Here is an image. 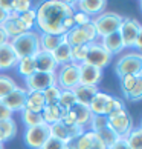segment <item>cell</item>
I'll return each instance as SVG.
<instances>
[{"label":"cell","instance_id":"obj_1","mask_svg":"<svg viewBox=\"0 0 142 149\" xmlns=\"http://www.w3.org/2000/svg\"><path fill=\"white\" fill-rule=\"evenodd\" d=\"M73 2H63V0H47L41 2L35 6L37 23L35 28L40 34H52V36H64L63 20L67 15L73 14Z\"/></svg>","mask_w":142,"mask_h":149},{"label":"cell","instance_id":"obj_2","mask_svg":"<svg viewBox=\"0 0 142 149\" xmlns=\"http://www.w3.org/2000/svg\"><path fill=\"white\" fill-rule=\"evenodd\" d=\"M11 46L17 54V57H34L35 54L40 51V32L32 29L26 31L23 34L9 40Z\"/></svg>","mask_w":142,"mask_h":149},{"label":"cell","instance_id":"obj_3","mask_svg":"<svg viewBox=\"0 0 142 149\" xmlns=\"http://www.w3.org/2000/svg\"><path fill=\"white\" fill-rule=\"evenodd\" d=\"M64 40H66L70 46H83V45H90L98 40L96 29L92 20L86 25L81 26H73L70 31L64 34Z\"/></svg>","mask_w":142,"mask_h":149},{"label":"cell","instance_id":"obj_4","mask_svg":"<svg viewBox=\"0 0 142 149\" xmlns=\"http://www.w3.org/2000/svg\"><path fill=\"white\" fill-rule=\"evenodd\" d=\"M115 72L118 79L125 75H141L142 74V54L138 51L127 52L121 56L115 66Z\"/></svg>","mask_w":142,"mask_h":149},{"label":"cell","instance_id":"obj_5","mask_svg":"<svg viewBox=\"0 0 142 149\" xmlns=\"http://www.w3.org/2000/svg\"><path fill=\"white\" fill-rule=\"evenodd\" d=\"M121 22H122V15L116 13H110V11H104V13H101L99 15L92 19L98 38H102L112 34V32H116L119 26H121Z\"/></svg>","mask_w":142,"mask_h":149},{"label":"cell","instance_id":"obj_6","mask_svg":"<svg viewBox=\"0 0 142 149\" xmlns=\"http://www.w3.org/2000/svg\"><path fill=\"white\" fill-rule=\"evenodd\" d=\"M55 85L61 91H72L80 85V66L67 63L58 66L55 72Z\"/></svg>","mask_w":142,"mask_h":149},{"label":"cell","instance_id":"obj_7","mask_svg":"<svg viewBox=\"0 0 142 149\" xmlns=\"http://www.w3.org/2000/svg\"><path fill=\"white\" fill-rule=\"evenodd\" d=\"M107 121H108V128H110L119 139H125L134 128L133 117L127 112V109L107 115Z\"/></svg>","mask_w":142,"mask_h":149},{"label":"cell","instance_id":"obj_8","mask_svg":"<svg viewBox=\"0 0 142 149\" xmlns=\"http://www.w3.org/2000/svg\"><path fill=\"white\" fill-rule=\"evenodd\" d=\"M112 58H113V56L98 40L90 43V45H87V56H86L84 63L96 66V68H99V69H104L106 66L110 65Z\"/></svg>","mask_w":142,"mask_h":149},{"label":"cell","instance_id":"obj_9","mask_svg":"<svg viewBox=\"0 0 142 149\" xmlns=\"http://www.w3.org/2000/svg\"><path fill=\"white\" fill-rule=\"evenodd\" d=\"M118 32L122 38L124 48L133 49L136 38L142 32V25L139 20H136L133 17H122V22H121V26H119Z\"/></svg>","mask_w":142,"mask_h":149},{"label":"cell","instance_id":"obj_10","mask_svg":"<svg viewBox=\"0 0 142 149\" xmlns=\"http://www.w3.org/2000/svg\"><path fill=\"white\" fill-rule=\"evenodd\" d=\"M49 137H51L49 125L46 123L40 126H34V128H26L23 132V141L29 149H40Z\"/></svg>","mask_w":142,"mask_h":149},{"label":"cell","instance_id":"obj_11","mask_svg":"<svg viewBox=\"0 0 142 149\" xmlns=\"http://www.w3.org/2000/svg\"><path fill=\"white\" fill-rule=\"evenodd\" d=\"M25 85H26L25 89L28 92H32V91L43 92L45 89H47L49 86L55 85V74L35 71L32 75H29V77L25 79Z\"/></svg>","mask_w":142,"mask_h":149},{"label":"cell","instance_id":"obj_12","mask_svg":"<svg viewBox=\"0 0 142 149\" xmlns=\"http://www.w3.org/2000/svg\"><path fill=\"white\" fill-rule=\"evenodd\" d=\"M67 149H107V146L101 141V139L95 132L86 129L78 139L69 143Z\"/></svg>","mask_w":142,"mask_h":149},{"label":"cell","instance_id":"obj_13","mask_svg":"<svg viewBox=\"0 0 142 149\" xmlns=\"http://www.w3.org/2000/svg\"><path fill=\"white\" fill-rule=\"evenodd\" d=\"M26 95H28V91L21 86H17L11 94H8L2 102L12 114L14 112H21L25 109V104H26Z\"/></svg>","mask_w":142,"mask_h":149},{"label":"cell","instance_id":"obj_14","mask_svg":"<svg viewBox=\"0 0 142 149\" xmlns=\"http://www.w3.org/2000/svg\"><path fill=\"white\" fill-rule=\"evenodd\" d=\"M101 80H102V69L87 63H83L80 66V85L98 86Z\"/></svg>","mask_w":142,"mask_h":149},{"label":"cell","instance_id":"obj_15","mask_svg":"<svg viewBox=\"0 0 142 149\" xmlns=\"http://www.w3.org/2000/svg\"><path fill=\"white\" fill-rule=\"evenodd\" d=\"M107 2L106 0H81V2H73V8L76 11H81L90 19L99 15L106 11Z\"/></svg>","mask_w":142,"mask_h":149},{"label":"cell","instance_id":"obj_16","mask_svg":"<svg viewBox=\"0 0 142 149\" xmlns=\"http://www.w3.org/2000/svg\"><path fill=\"white\" fill-rule=\"evenodd\" d=\"M2 28H3L5 32H6V36L9 37V40L28 31L26 26L23 25V22L20 20L19 14H15V13H9L6 15V20L2 23Z\"/></svg>","mask_w":142,"mask_h":149},{"label":"cell","instance_id":"obj_17","mask_svg":"<svg viewBox=\"0 0 142 149\" xmlns=\"http://www.w3.org/2000/svg\"><path fill=\"white\" fill-rule=\"evenodd\" d=\"M34 60H35V68H37V71H40V72H51V74L57 72L58 65H57L55 60H54L52 52L41 51L40 49V51L34 56Z\"/></svg>","mask_w":142,"mask_h":149},{"label":"cell","instance_id":"obj_18","mask_svg":"<svg viewBox=\"0 0 142 149\" xmlns=\"http://www.w3.org/2000/svg\"><path fill=\"white\" fill-rule=\"evenodd\" d=\"M112 94H107V92H102L99 91L96 95L92 98V102L89 104V109L92 115H106L107 117V111H108V106H110V102H112Z\"/></svg>","mask_w":142,"mask_h":149},{"label":"cell","instance_id":"obj_19","mask_svg":"<svg viewBox=\"0 0 142 149\" xmlns=\"http://www.w3.org/2000/svg\"><path fill=\"white\" fill-rule=\"evenodd\" d=\"M73 94L76 98V103L83 104V106H89L92 98H93L101 89L98 86H86V85H78L76 88H73Z\"/></svg>","mask_w":142,"mask_h":149},{"label":"cell","instance_id":"obj_20","mask_svg":"<svg viewBox=\"0 0 142 149\" xmlns=\"http://www.w3.org/2000/svg\"><path fill=\"white\" fill-rule=\"evenodd\" d=\"M17 62H19V57L12 49V46H11V43L0 46V71H8L15 68Z\"/></svg>","mask_w":142,"mask_h":149},{"label":"cell","instance_id":"obj_21","mask_svg":"<svg viewBox=\"0 0 142 149\" xmlns=\"http://www.w3.org/2000/svg\"><path fill=\"white\" fill-rule=\"evenodd\" d=\"M98 42L101 43L102 46H104L108 52L112 54V56H115V54H119L124 51V43H122V38L121 36H119V32H112V34H108L106 37L102 38H98Z\"/></svg>","mask_w":142,"mask_h":149},{"label":"cell","instance_id":"obj_22","mask_svg":"<svg viewBox=\"0 0 142 149\" xmlns=\"http://www.w3.org/2000/svg\"><path fill=\"white\" fill-rule=\"evenodd\" d=\"M64 114L66 111L61 109L58 106V104H46L45 108H43L41 111V117H43V121H45L46 125H54V123H58V121H61V118L64 117Z\"/></svg>","mask_w":142,"mask_h":149},{"label":"cell","instance_id":"obj_23","mask_svg":"<svg viewBox=\"0 0 142 149\" xmlns=\"http://www.w3.org/2000/svg\"><path fill=\"white\" fill-rule=\"evenodd\" d=\"M45 106H46V102H45V97H43V92H37V91L28 92L25 109H28V111H31V112L41 114Z\"/></svg>","mask_w":142,"mask_h":149},{"label":"cell","instance_id":"obj_24","mask_svg":"<svg viewBox=\"0 0 142 149\" xmlns=\"http://www.w3.org/2000/svg\"><path fill=\"white\" fill-rule=\"evenodd\" d=\"M70 51H72V46L64 40V36H63V40L61 43L55 48V51L52 52V57L54 60L57 62L58 66H63V65H67L70 63Z\"/></svg>","mask_w":142,"mask_h":149},{"label":"cell","instance_id":"obj_25","mask_svg":"<svg viewBox=\"0 0 142 149\" xmlns=\"http://www.w3.org/2000/svg\"><path fill=\"white\" fill-rule=\"evenodd\" d=\"M70 111H72L73 117H75V123L78 126H83V128L87 129V126H89V123H90V118H92V112H90L89 106H83V104L76 103Z\"/></svg>","mask_w":142,"mask_h":149},{"label":"cell","instance_id":"obj_26","mask_svg":"<svg viewBox=\"0 0 142 149\" xmlns=\"http://www.w3.org/2000/svg\"><path fill=\"white\" fill-rule=\"evenodd\" d=\"M15 69H17V72L21 77H25V79L32 75L37 71L34 57H21V58H19L17 65H15Z\"/></svg>","mask_w":142,"mask_h":149},{"label":"cell","instance_id":"obj_27","mask_svg":"<svg viewBox=\"0 0 142 149\" xmlns=\"http://www.w3.org/2000/svg\"><path fill=\"white\" fill-rule=\"evenodd\" d=\"M63 36H52V34H40V49L47 52H54L55 48L61 43Z\"/></svg>","mask_w":142,"mask_h":149},{"label":"cell","instance_id":"obj_28","mask_svg":"<svg viewBox=\"0 0 142 149\" xmlns=\"http://www.w3.org/2000/svg\"><path fill=\"white\" fill-rule=\"evenodd\" d=\"M20 120H21V123H23V126H26V128H34V126H40V125L45 123L41 114L31 112L28 109H23V111L20 112Z\"/></svg>","mask_w":142,"mask_h":149},{"label":"cell","instance_id":"obj_29","mask_svg":"<svg viewBox=\"0 0 142 149\" xmlns=\"http://www.w3.org/2000/svg\"><path fill=\"white\" fill-rule=\"evenodd\" d=\"M0 132H2L5 141H9L12 140L19 132V128H17V123H15L14 118H8V120H3L0 121Z\"/></svg>","mask_w":142,"mask_h":149},{"label":"cell","instance_id":"obj_30","mask_svg":"<svg viewBox=\"0 0 142 149\" xmlns=\"http://www.w3.org/2000/svg\"><path fill=\"white\" fill-rule=\"evenodd\" d=\"M17 86H19L17 81H15L12 77H9L6 74H0V102H2L8 94L12 92Z\"/></svg>","mask_w":142,"mask_h":149},{"label":"cell","instance_id":"obj_31","mask_svg":"<svg viewBox=\"0 0 142 149\" xmlns=\"http://www.w3.org/2000/svg\"><path fill=\"white\" fill-rule=\"evenodd\" d=\"M57 104H58V106L61 108V109H64V111H69V109H72L75 104H76V98H75L73 91H61Z\"/></svg>","mask_w":142,"mask_h":149},{"label":"cell","instance_id":"obj_32","mask_svg":"<svg viewBox=\"0 0 142 149\" xmlns=\"http://www.w3.org/2000/svg\"><path fill=\"white\" fill-rule=\"evenodd\" d=\"M130 149H142V128L141 126H134L133 131L125 137Z\"/></svg>","mask_w":142,"mask_h":149},{"label":"cell","instance_id":"obj_33","mask_svg":"<svg viewBox=\"0 0 142 149\" xmlns=\"http://www.w3.org/2000/svg\"><path fill=\"white\" fill-rule=\"evenodd\" d=\"M86 56H87V45L72 46V51H70V63L81 66L86 62Z\"/></svg>","mask_w":142,"mask_h":149},{"label":"cell","instance_id":"obj_34","mask_svg":"<svg viewBox=\"0 0 142 149\" xmlns=\"http://www.w3.org/2000/svg\"><path fill=\"white\" fill-rule=\"evenodd\" d=\"M141 75H125V77H121V79H119V86H121V91H122L125 98L128 97L130 92H132V89L134 88L136 81H138V79Z\"/></svg>","mask_w":142,"mask_h":149},{"label":"cell","instance_id":"obj_35","mask_svg":"<svg viewBox=\"0 0 142 149\" xmlns=\"http://www.w3.org/2000/svg\"><path fill=\"white\" fill-rule=\"evenodd\" d=\"M106 126H108V121L106 115H92L90 118V123L87 126V131H92V132H99L101 129H104Z\"/></svg>","mask_w":142,"mask_h":149},{"label":"cell","instance_id":"obj_36","mask_svg":"<svg viewBox=\"0 0 142 149\" xmlns=\"http://www.w3.org/2000/svg\"><path fill=\"white\" fill-rule=\"evenodd\" d=\"M20 20L23 22V25L26 26L28 31H32L35 28V23H37V13H35V8H31L29 11H26L23 14H19Z\"/></svg>","mask_w":142,"mask_h":149},{"label":"cell","instance_id":"obj_37","mask_svg":"<svg viewBox=\"0 0 142 149\" xmlns=\"http://www.w3.org/2000/svg\"><path fill=\"white\" fill-rule=\"evenodd\" d=\"M60 94H61V89L57 85H52L47 89H45L43 91V97H45L46 104H55L60 98Z\"/></svg>","mask_w":142,"mask_h":149},{"label":"cell","instance_id":"obj_38","mask_svg":"<svg viewBox=\"0 0 142 149\" xmlns=\"http://www.w3.org/2000/svg\"><path fill=\"white\" fill-rule=\"evenodd\" d=\"M11 8H12V13L15 14H23L34 6H32L31 0H11Z\"/></svg>","mask_w":142,"mask_h":149},{"label":"cell","instance_id":"obj_39","mask_svg":"<svg viewBox=\"0 0 142 149\" xmlns=\"http://www.w3.org/2000/svg\"><path fill=\"white\" fill-rule=\"evenodd\" d=\"M96 135L99 137V139H101V141L104 143V145H106L107 148L110 146L112 143H113L115 140L118 139V137H116V134H115V132H113L110 128H108V126H106V128H104V129H101L99 132H96Z\"/></svg>","mask_w":142,"mask_h":149},{"label":"cell","instance_id":"obj_40","mask_svg":"<svg viewBox=\"0 0 142 149\" xmlns=\"http://www.w3.org/2000/svg\"><path fill=\"white\" fill-rule=\"evenodd\" d=\"M124 109H127V108H125L124 100H122V98H119V97H116V95H113L112 102H110V106H108V111H107V115L119 112V111H124Z\"/></svg>","mask_w":142,"mask_h":149},{"label":"cell","instance_id":"obj_41","mask_svg":"<svg viewBox=\"0 0 142 149\" xmlns=\"http://www.w3.org/2000/svg\"><path fill=\"white\" fill-rule=\"evenodd\" d=\"M141 98H142V75L138 79V81H136V85L132 89V92L128 94L127 100H130V102H139Z\"/></svg>","mask_w":142,"mask_h":149},{"label":"cell","instance_id":"obj_42","mask_svg":"<svg viewBox=\"0 0 142 149\" xmlns=\"http://www.w3.org/2000/svg\"><path fill=\"white\" fill-rule=\"evenodd\" d=\"M40 149H67V145L63 141H60L57 139H54V137H49V139L45 141V145H43Z\"/></svg>","mask_w":142,"mask_h":149},{"label":"cell","instance_id":"obj_43","mask_svg":"<svg viewBox=\"0 0 142 149\" xmlns=\"http://www.w3.org/2000/svg\"><path fill=\"white\" fill-rule=\"evenodd\" d=\"M92 19L89 15H86L84 13H81V11H73V22H75V26H81V25H86L89 23Z\"/></svg>","mask_w":142,"mask_h":149},{"label":"cell","instance_id":"obj_44","mask_svg":"<svg viewBox=\"0 0 142 149\" xmlns=\"http://www.w3.org/2000/svg\"><path fill=\"white\" fill-rule=\"evenodd\" d=\"M107 149H130V146H128V143H127L125 139H119L118 137V139L115 140Z\"/></svg>","mask_w":142,"mask_h":149},{"label":"cell","instance_id":"obj_45","mask_svg":"<svg viewBox=\"0 0 142 149\" xmlns=\"http://www.w3.org/2000/svg\"><path fill=\"white\" fill-rule=\"evenodd\" d=\"M8 118H12V112L3 104V102H0V121L3 120H8Z\"/></svg>","mask_w":142,"mask_h":149},{"label":"cell","instance_id":"obj_46","mask_svg":"<svg viewBox=\"0 0 142 149\" xmlns=\"http://www.w3.org/2000/svg\"><path fill=\"white\" fill-rule=\"evenodd\" d=\"M0 9H3L6 14L12 13V8H11V0H0Z\"/></svg>","mask_w":142,"mask_h":149},{"label":"cell","instance_id":"obj_47","mask_svg":"<svg viewBox=\"0 0 142 149\" xmlns=\"http://www.w3.org/2000/svg\"><path fill=\"white\" fill-rule=\"evenodd\" d=\"M6 43H9V37L6 36V32L3 31L2 26H0V46L6 45Z\"/></svg>","mask_w":142,"mask_h":149},{"label":"cell","instance_id":"obj_48","mask_svg":"<svg viewBox=\"0 0 142 149\" xmlns=\"http://www.w3.org/2000/svg\"><path fill=\"white\" fill-rule=\"evenodd\" d=\"M6 15H8V14L5 13L3 9H0V26H2V23H3L5 20H6Z\"/></svg>","mask_w":142,"mask_h":149},{"label":"cell","instance_id":"obj_49","mask_svg":"<svg viewBox=\"0 0 142 149\" xmlns=\"http://www.w3.org/2000/svg\"><path fill=\"white\" fill-rule=\"evenodd\" d=\"M0 143H2V145H5V139H3V135H2V132H0Z\"/></svg>","mask_w":142,"mask_h":149},{"label":"cell","instance_id":"obj_50","mask_svg":"<svg viewBox=\"0 0 142 149\" xmlns=\"http://www.w3.org/2000/svg\"><path fill=\"white\" fill-rule=\"evenodd\" d=\"M0 149H5V145H2V143H0Z\"/></svg>","mask_w":142,"mask_h":149}]
</instances>
